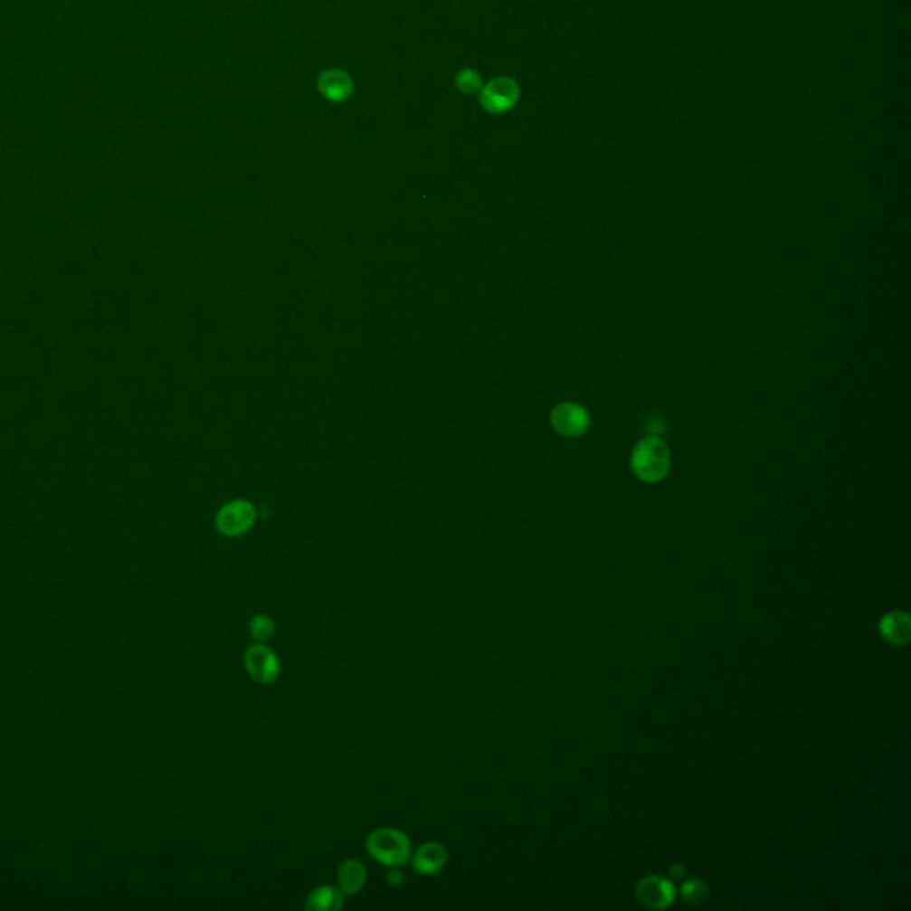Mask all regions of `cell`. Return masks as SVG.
<instances>
[{"instance_id": "1", "label": "cell", "mask_w": 911, "mask_h": 911, "mask_svg": "<svg viewBox=\"0 0 911 911\" xmlns=\"http://www.w3.org/2000/svg\"><path fill=\"white\" fill-rule=\"evenodd\" d=\"M365 848L384 867H404L412 858V842L406 833L390 826L375 830L367 837Z\"/></svg>"}, {"instance_id": "2", "label": "cell", "mask_w": 911, "mask_h": 911, "mask_svg": "<svg viewBox=\"0 0 911 911\" xmlns=\"http://www.w3.org/2000/svg\"><path fill=\"white\" fill-rule=\"evenodd\" d=\"M632 470L644 483H659L671 467L669 451L662 440L650 436L640 441L632 452Z\"/></svg>"}, {"instance_id": "3", "label": "cell", "mask_w": 911, "mask_h": 911, "mask_svg": "<svg viewBox=\"0 0 911 911\" xmlns=\"http://www.w3.org/2000/svg\"><path fill=\"white\" fill-rule=\"evenodd\" d=\"M257 520V511L248 500H233L223 506L215 517V527L228 537L248 533Z\"/></svg>"}, {"instance_id": "4", "label": "cell", "mask_w": 911, "mask_h": 911, "mask_svg": "<svg viewBox=\"0 0 911 911\" xmlns=\"http://www.w3.org/2000/svg\"><path fill=\"white\" fill-rule=\"evenodd\" d=\"M246 673L257 684H272L280 677V660L266 643L251 644L244 653Z\"/></svg>"}, {"instance_id": "5", "label": "cell", "mask_w": 911, "mask_h": 911, "mask_svg": "<svg viewBox=\"0 0 911 911\" xmlns=\"http://www.w3.org/2000/svg\"><path fill=\"white\" fill-rule=\"evenodd\" d=\"M554 429L563 436H581L590 429V413L574 403H563L554 408L550 415Z\"/></svg>"}, {"instance_id": "6", "label": "cell", "mask_w": 911, "mask_h": 911, "mask_svg": "<svg viewBox=\"0 0 911 911\" xmlns=\"http://www.w3.org/2000/svg\"><path fill=\"white\" fill-rule=\"evenodd\" d=\"M518 99H520V88L513 79L508 77L495 79L484 88L483 106L495 114L515 108Z\"/></svg>"}, {"instance_id": "7", "label": "cell", "mask_w": 911, "mask_h": 911, "mask_svg": "<svg viewBox=\"0 0 911 911\" xmlns=\"http://www.w3.org/2000/svg\"><path fill=\"white\" fill-rule=\"evenodd\" d=\"M638 901L650 910H664L675 901V888L659 876H648L636 888Z\"/></svg>"}, {"instance_id": "8", "label": "cell", "mask_w": 911, "mask_h": 911, "mask_svg": "<svg viewBox=\"0 0 911 911\" xmlns=\"http://www.w3.org/2000/svg\"><path fill=\"white\" fill-rule=\"evenodd\" d=\"M415 872L424 876H434L441 872L449 861V851L440 842H426L422 844L410 858Z\"/></svg>"}, {"instance_id": "9", "label": "cell", "mask_w": 911, "mask_h": 911, "mask_svg": "<svg viewBox=\"0 0 911 911\" xmlns=\"http://www.w3.org/2000/svg\"><path fill=\"white\" fill-rule=\"evenodd\" d=\"M337 881L344 896H355L367 885V868L360 859L347 858L338 865Z\"/></svg>"}, {"instance_id": "10", "label": "cell", "mask_w": 911, "mask_h": 911, "mask_svg": "<svg viewBox=\"0 0 911 911\" xmlns=\"http://www.w3.org/2000/svg\"><path fill=\"white\" fill-rule=\"evenodd\" d=\"M879 631L890 644H908L911 636L910 618L906 612H890L881 620Z\"/></svg>"}, {"instance_id": "11", "label": "cell", "mask_w": 911, "mask_h": 911, "mask_svg": "<svg viewBox=\"0 0 911 911\" xmlns=\"http://www.w3.org/2000/svg\"><path fill=\"white\" fill-rule=\"evenodd\" d=\"M344 892L335 887H318L307 899L305 908L312 911H338L344 906Z\"/></svg>"}, {"instance_id": "12", "label": "cell", "mask_w": 911, "mask_h": 911, "mask_svg": "<svg viewBox=\"0 0 911 911\" xmlns=\"http://www.w3.org/2000/svg\"><path fill=\"white\" fill-rule=\"evenodd\" d=\"M321 86L322 90H324V93H326L329 99H335V100L344 99V97L349 93V90H351V82H349V81H347L342 73H338V71L326 73V75L322 77Z\"/></svg>"}, {"instance_id": "13", "label": "cell", "mask_w": 911, "mask_h": 911, "mask_svg": "<svg viewBox=\"0 0 911 911\" xmlns=\"http://www.w3.org/2000/svg\"><path fill=\"white\" fill-rule=\"evenodd\" d=\"M276 632L274 622L266 614H257L250 622V634L257 643H266Z\"/></svg>"}, {"instance_id": "14", "label": "cell", "mask_w": 911, "mask_h": 911, "mask_svg": "<svg viewBox=\"0 0 911 911\" xmlns=\"http://www.w3.org/2000/svg\"><path fill=\"white\" fill-rule=\"evenodd\" d=\"M682 896L684 899L693 905V906H699L707 901V896H708V887L705 881L701 879H689L682 885Z\"/></svg>"}, {"instance_id": "15", "label": "cell", "mask_w": 911, "mask_h": 911, "mask_svg": "<svg viewBox=\"0 0 911 911\" xmlns=\"http://www.w3.org/2000/svg\"><path fill=\"white\" fill-rule=\"evenodd\" d=\"M404 872L401 870V867H388V872H386V881L388 885L392 887H401L404 883Z\"/></svg>"}, {"instance_id": "16", "label": "cell", "mask_w": 911, "mask_h": 911, "mask_svg": "<svg viewBox=\"0 0 911 911\" xmlns=\"http://www.w3.org/2000/svg\"><path fill=\"white\" fill-rule=\"evenodd\" d=\"M671 872H673V876H675V878H682V876H686V867H684V865H675V867L671 868Z\"/></svg>"}]
</instances>
